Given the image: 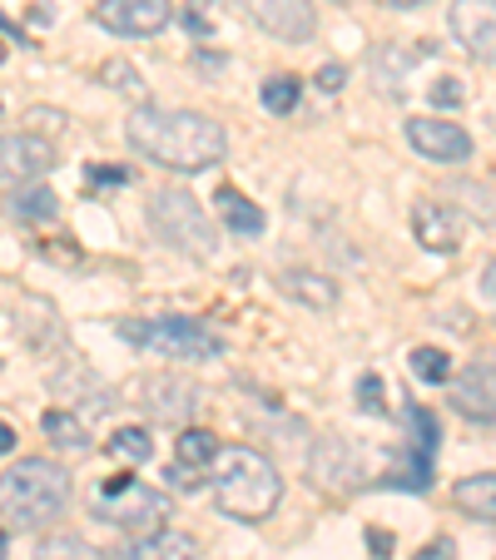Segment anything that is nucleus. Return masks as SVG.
Returning <instances> with one entry per match:
<instances>
[{
  "label": "nucleus",
  "instance_id": "nucleus-1",
  "mask_svg": "<svg viewBox=\"0 0 496 560\" xmlns=\"http://www.w3.org/2000/svg\"><path fill=\"white\" fill-rule=\"evenodd\" d=\"M125 134H130V144L144 154V159L164 164V169H174V174L214 169L228 150L224 124H214L209 115H194V109L140 105L130 119H125Z\"/></svg>",
  "mask_w": 496,
  "mask_h": 560
},
{
  "label": "nucleus",
  "instance_id": "nucleus-2",
  "mask_svg": "<svg viewBox=\"0 0 496 560\" xmlns=\"http://www.w3.org/2000/svg\"><path fill=\"white\" fill-rule=\"evenodd\" d=\"M209 486H214L219 511L234 521H248V526L269 521L283 501L279 466L263 452H253V446H224L214 456V466H209Z\"/></svg>",
  "mask_w": 496,
  "mask_h": 560
},
{
  "label": "nucleus",
  "instance_id": "nucleus-3",
  "mask_svg": "<svg viewBox=\"0 0 496 560\" xmlns=\"http://www.w3.org/2000/svg\"><path fill=\"white\" fill-rule=\"evenodd\" d=\"M70 507V472L50 456H25V462L0 472V521L21 531H35Z\"/></svg>",
  "mask_w": 496,
  "mask_h": 560
},
{
  "label": "nucleus",
  "instance_id": "nucleus-4",
  "mask_svg": "<svg viewBox=\"0 0 496 560\" xmlns=\"http://www.w3.org/2000/svg\"><path fill=\"white\" fill-rule=\"evenodd\" d=\"M174 501L164 491H154V486H144L140 476H109L105 486H99L95 496V516L109 521V526L119 531H134V536H150V531H164V521H169Z\"/></svg>",
  "mask_w": 496,
  "mask_h": 560
},
{
  "label": "nucleus",
  "instance_id": "nucleus-5",
  "mask_svg": "<svg viewBox=\"0 0 496 560\" xmlns=\"http://www.w3.org/2000/svg\"><path fill=\"white\" fill-rule=\"evenodd\" d=\"M119 337L144 353L174 357V362H204V357H219V337L209 333L194 318H125L119 323Z\"/></svg>",
  "mask_w": 496,
  "mask_h": 560
},
{
  "label": "nucleus",
  "instance_id": "nucleus-6",
  "mask_svg": "<svg viewBox=\"0 0 496 560\" xmlns=\"http://www.w3.org/2000/svg\"><path fill=\"white\" fill-rule=\"evenodd\" d=\"M150 224L160 228L164 243H174L179 253H189V259H209L219 248V234H214V224H209V214L199 208V199L184 194V189H160V194L150 199Z\"/></svg>",
  "mask_w": 496,
  "mask_h": 560
},
{
  "label": "nucleus",
  "instance_id": "nucleus-7",
  "mask_svg": "<svg viewBox=\"0 0 496 560\" xmlns=\"http://www.w3.org/2000/svg\"><path fill=\"white\" fill-rule=\"evenodd\" d=\"M55 169V144L40 134H0V194L31 189Z\"/></svg>",
  "mask_w": 496,
  "mask_h": 560
},
{
  "label": "nucleus",
  "instance_id": "nucleus-8",
  "mask_svg": "<svg viewBox=\"0 0 496 560\" xmlns=\"http://www.w3.org/2000/svg\"><path fill=\"white\" fill-rule=\"evenodd\" d=\"M408 140L417 154L437 164H467L472 159V134L462 124H447V119H432V115H412L408 119Z\"/></svg>",
  "mask_w": 496,
  "mask_h": 560
},
{
  "label": "nucleus",
  "instance_id": "nucleus-9",
  "mask_svg": "<svg viewBox=\"0 0 496 560\" xmlns=\"http://www.w3.org/2000/svg\"><path fill=\"white\" fill-rule=\"evenodd\" d=\"M95 21L115 35H160L174 21L169 0H99Z\"/></svg>",
  "mask_w": 496,
  "mask_h": 560
},
{
  "label": "nucleus",
  "instance_id": "nucleus-10",
  "mask_svg": "<svg viewBox=\"0 0 496 560\" xmlns=\"http://www.w3.org/2000/svg\"><path fill=\"white\" fill-rule=\"evenodd\" d=\"M447 21L472 60H496V0H452Z\"/></svg>",
  "mask_w": 496,
  "mask_h": 560
},
{
  "label": "nucleus",
  "instance_id": "nucleus-11",
  "mask_svg": "<svg viewBox=\"0 0 496 560\" xmlns=\"http://www.w3.org/2000/svg\"><path fill=\"white\" fill-rule=\"evenodd\" d=\"M248 15H253L259 31L279 35L288 45L314 40V31H318V15L308 0H248Z\"/></svg>",
  "mask_w": 496,
  "mask_h": 560
},
{
  "label": "nucleus",
  "instance_id": "nucleus-12",
  "mask_svg": "<svg viewBox=\"0 0 496 560\" xmlns=\"http://www.w3.org/2000/svg\"><path fill=\"white\" fill-rule=\"evenodd\" d=\"M452 407L472 421L496 427V362H467L452 378Z\"/></svg>",
  "mask_w": 496,
  "mask_h": 560
},
{
  "label": "nucleus",
  "instance_id": "nucleus-13",
  "mask_svg": "<svg viewBox=\"0 0 496 560\" xmlns=\"http://www.w3.org/2000/svg\"><path fill=\"white\" fill-rule=\"evenodd\" d=\"M130 397L140 402L144 412H154L160 421H184L189 412H194V402H199V392H194V382H184V378H140L130 388Z\"/></svg>",
  "mask_w": 496,
  "mask_h": 560
},
{
  "label": "nucleus",
  "instance_id": "nucleus-14",
  "mask_svg": "<svg viewBox=\"0 0 496 560\" xmlns=\"http://www.w3.org/2000/svg\"><path fill=\"white\" fill-rule=\"evenodd\" d=\"M109 560H199V540L184 531H150V536L130 540L125 550H115Z\"/></svg>",
  "mask_w": 496,
  "mask_h": 560
},
{
  "label": "nucleus",
  "instance_id": "nucleus-15",
  "mask_svg": "<svg viewBox=\"0 0 496 560\" xmlns=\"http://www.w3.org/2000/svg\"><path fill=\"white\" fill-rule=\"evenodd\" d=\"M412 234H417V243L432 248V253H452V248L462 243V224H457V214L447 204L412 208Z\"/></svg>",
  "mask_w": 496,
  "mask_h": 560
},
{
  "label": "nucleus",
  "instance_id": "nucleus-16",
  "mask_svg": "<svg viewBox=\"0 0 496 560\" xmlns=\"http://www.w3.org/2000/svg\"><path fill=\"white\" fill-rule=\"evenodd\" d=\"M214 204H219V218H224L234 234H244V238H259L263 234V208L253 204V199H244L238 189H219Z\"/></svg>",
  "mask_w": 496,
  "mask_h": 560
},
{
  "label": "nucleus",
  "instance_id": "nucleus-17",
  "mask_svg": "<svg viewBox=\"0 0 496 560\" xmlns=\"http://www.w3.org/2000/svg\"><path fill=\"white\" fill-rule=\"evenodd\" d=\"M452 501L476 521H496V472H482V476H467L457 481Z\"/></svg>",
  "mask_w": 496,
  "mask_h": 560
},
{
  "label": "nucleus",
  "instance_id": "nucleus-18",
  "mask_svg": "<svg viewBox=\"0 0 496 560\" xmlns=\"http://www.w3.org/2000/svg\"><path fill=\"white\" fill-rule=\"evenodd\" d=\"M353 456H347V446L343 442H333V437H328V442H318V452H314V462H308V472H314V486L323 481V486H338V481H353Z\"/></svg>",
  "mask_w": 496,
  "mask_h": 560
},
{
  "label": "nucleus",
  "instance_id": "nucleus-19",
  "mask_svg": "<svg viewBox=\"0 0 496 560\" xmlns=\"http://www.w3.org/2000/svg\"><path fill=\"white\" fill-rule=\"evenodd\" d=\"M174 452H179V462H184V466H199V472H209V466H214V456L224 452V446H219L214 431H204V427H184V431H179V446H174Z\"/></svg>",
  "mask_w": 496,
  "mask_h": 560
},
{
  "label": "nucleus",
  "instance_id": "nucleus-20",
  "mask_svg": "<svg viewBox=\"0 0 496 560\" xmlns=\"http://www.w3.org/2000/svg\"><path fill=\"white\" fill-rule=\"evenodd\" d=\"M283 288L293 293V298H303L308 308H333V298H338V288L323 278V273H308V269H293L288 278H283Z\"/></svg>",
  "mask_w": 496,
  "mask_h": 560
},
{
  "label": "nucleus",
  "instance_id": "nucleus-21",
  "mask_svg": "<svg viewBox=\"0 0 496 560\" xmlns=\"http://www.w3.org/2000/svg\"><path fill=\"white\" fill-rule=\"evenodd\" d=\"M45 437H50L55 446H66V452H90V431L80 417H70V412H45Z\"/></svg>",
  "mask_w": 496,
  "mask_h": 560
},
{
  "label": "nucleus",
  "instance_id": "nucleus-22",
  "mask_svg": "<svg viewBox=\"0 0 496 560\" xmlns=\"http://www.w3.org/2000/svg\"><path fill=\"white\" fill-rule=\"evenodd\" d=\"M412 378L417 382H452V357L442 347H412Z\"/></svg>",
  "mask_w": 496,
  "mask_h": 560
},
{
  "label": "nucleus",
  "instance_id": "nucleus-23",
  "mask_svg": "<svg viewBox=\"0 0 496 560\" xmlns=\"http://www.w3.org/2000/svg\"><path fill=\"white\" fill-rule=\"evenodd\" d=\"M35 560H105V556L80 536H50V540L35 546Z\"/></svg>",
  "mask_w": 496,
  "mask_h": 560
},
{
  "label": "nucleus",
  "instance_id": "nucleus-24",
  "mask_svg": "<svg viewBox=\"0 0 496 560\" xmlns=\"http://www.w3.org/2000/svg\"><path fill=\"white\" fill-rule=\"evenodd\" d=\"M408 431H412V446H417V452L437 456V446H442V427H437V417H432L427 407H417V402L408 407Z\"/></svg>",
  "mask_w": 496,
  "mask_h": 560
},
{
  "label": "nucleus",
  "instance_id": "nucleus-25",
  "mask_svg": "<svg viewBox=\"0 0 496 560\" xmlns=\"http://www.w3.org/2000/svg\"><path fill=\"white\" fill-rule=\"evenodd\" d=\"M298 95H303V85L293 75L263 80V109H269V115H293V109H298Z\"/></svg>",
  "mask_w": 496,
  "mask_h": 560
},
{
  "label": "nucleus",
  "instance_id": "nucleus-26",
  "mask_svg": "<svg viewBox=\"0 0 496 560\" xmlns=\"http://www.w3.org/2000/svg\"><path fill=\"white\" fill-rule=\"evenodd\" d=\"M109 452L125 456V462H150L154 442H150V431H144V427H119L115 442H109Z\"/></svg>",
  "mask_w": 496,
  "mask_h": 560
},
{
  "label": "nucleus",
  "instance_id": "nucleus-27",
  "mask_svg": "<svg viewBox=\"0 0 496 560\" xmlns=\"http://www.w3.org/2000/svg\"><path fill=\"white\" fill-rule=\"evenodd\" d=\"M15 214H21V218H55V194H50V189H21Z\"/></svg>",
  "mask_w": 496,
  "mask_h": 560
},
{
  "label": "nucleus",
  "instance_id": "nucleus-28",
  "mask_svg": "<svg viewBox=\"0 0 496 560\" xmlns=\"http://www.w3.org/2000/svg\"><path fill=\"white\" fill-rule=\"evenodd\" d=\"M357 407L382 417V378L378 372H363V382H357Z\"/></svg>",
  "mask_w": 496,
  "mask_h": 560
},
{
  "label": "nucleus",
  "instance_id": "nucleus-29",
  "mask_svg": "<svg viewBox=\"0 0 496 560\" xmlns=\"http://www.w3.org/2000/svg\"><path fill=\"white\" fill-rule=\"evenodd\" d=\"M105 80H109V85H115V90H130V95H140V75H134V70L130 65H125V60H109V65H105Z\"/></svg>",
  "mask_w": 496,
  "mask_h": 560
},
{
  "label": "nucleus",
  "instance_id": "nucleus-30",
  "mask_svg": "<svg viewBox=\"0 0 496 560\" xmlns=\"http://www.w3.org/2000/svg\"><path fill=\"white\" fill-rule=\"evenodd\" d=\"M164 481H169L174 486V491H194V486H199V466H169V472H164Z\"/></svg>",
  "mask_w": 496,
  "mask_h": 560
},
{
  "label": "nucleus",
  "instance_id": "nucleus-31",
  "mask_svg": "<svg viewBox=\"0 0 496 560\" xmlns=\"http://www.w3.org/2000/svg\"><path fill=\"white\" fill-rule=\"evenodd\" d=\"M417 560H457V546L447 536H437V540H427V546L417 550Z\"/></svg>",
  "mask_w": 496,
  "mask_h": 560
},
{
  "label": "nucleus",
  "instance_id": "nucleus-32",
  "mask_svg": "<svg viewBox=\"0 0 496 560\" xmlns=\"http://www.w3.org/2000/svg\"><path fill=\"white\" fill-rule=\"evenodd\" d=\"M432 105H462V85L457 80H437L432 85Z\"/></svg>",
  "mask_w": 496,
  "mask_h": 560
},
{
  "label": "nucleus",
  "instance_id": "nucleus-33",
  "mask_svg": "<svg viewBox=\"0 0 496 560\" xmlns=\"http://www.w3.org/2000/svg\"><path fill=\"white\" fill-rule=\"evenodd\" d=\"M343 80H347L343 65H323V70H318V90H328V95H338V90H343Z\"/></svg>",
  "mask_w": 496,
  "mask_h": 560
},
{
  "label": "nucleus",
  "instance_id": "nucleus-34",
  "mask_svg": "<svg viewBox=\"0 0 496 560\" xmlns=\"http://www.w3.org/2000/svg\"><path fill=\"white\" fill-rule=\"evenodd\" d=\"M90 179H99V183H125V179H130V169H109V164H95V169H90Z\"/></svg>",
  "mask_w": 496,
  "mask_h": 560
},
{
  "label": "nucleus",
  "instance_id": "nucleus-35",
  "mask_svg": "<svg viewBox=\"0 0 496 560\" xmlns=\"http://www.w3.org/2000/svg\"><path fill=\"white\" fill-rule=\"evenodd\" d=\"M5 452H15V427L11 421H0V456Z\"/></svg>",
  "mask_w": 496,
  "mask_h": 560
},
{
  "label": "nucleus",
  "instance_id": "nucleus-36",
  "mask_svg": "<svg viewBox=\"0 0 496 560\" xmlns=\"http://www.w3.org/2000/svg\"><path fill=\"white\" fill-rule=\"evenodd\" d=\"M482 283H486V298H492V308H496V259H492V263H486Z\"/></svg>",
  "mask_w": 496,
  "mask_h": 560
},
{
  "label": "nucleus",
  "instance_id": "nucleus-37",
  "mask_svg": "<svg viewBox=\"0 0 496 560\" xmlns=\"http://www.w3.org/2000/svg\"><path fill=\"white\" fill-rule=\"evenodd\" d=\"M382 5H392V11H417V5H427V0H382Z\"/></svg>",
  "mask_w": 496,
  "mask_h": 560
},
{
  "label": "nucleus",
  "instance_id": "nucleus-38",
  "mask_svg": "<svg viewBox=\"0 0 496 560\" xmlns=\"http://www.w3.org/2000/svg\"><path fill=\"white\" fill-rule=\"evenodd\" d=\"M0 35H5V40H11V45H21V35H15L11 25H5V15H0Z\"/></svg>",
  "mask_w": 496,
  "mask_h": 560
},
{
  "label": "nucleus",
  "instance_id": "nucleus-39",
  "mask_svg": "<svg viewBox=\"0 0 496 560\" xmlns=\"http://www.w3.org/2000/svg\"><path fill=\"white\" fill-rule=\"evenodd\" d=\"M5 550H11V536H5V531H0V560H5Z\"/></svg>",
  "mask_w": 496,
  "mask_h": 560
},
{
  "label": "nucleus",
  "instance_id": "nucleus-40",
  "mask_svg": "<svg viewBox=\"0 0 496 560\" xmlns=\"http://www.w3.org/2000/svg\"><path fill=\"white\" fill-rule=\"evenodd\" d=\"M0 60H5V45H0Z\"/></svg>",
  "mask_w": 496,
  "mask_h": 560
}]
</instances>
